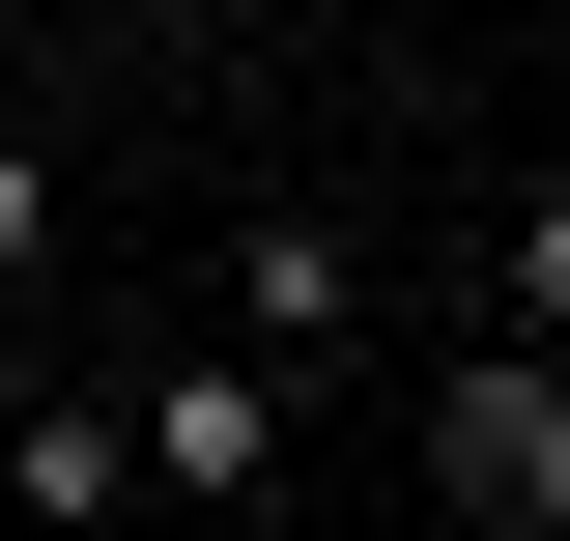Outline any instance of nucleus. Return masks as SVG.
I'll return each instance as SVG.
<instances>
[{
    "label": "nucleus",
    "mask_w": 570,
    "mask_h": 541,
    "mask_svg": "<svg viewBox=\"0 0 570 541\" xmlns=\"http://www.w3.org/2000/svg\"><path fill=\"white\" fill-rule=\"evenodd\" d=\"M0 513H29V541L142 513V427H115V400H0Z\"/></svg>",
    "instance_id": "obj_3"
},
{
    "label": "nucleus",
    "mask_w": 570,
    "mask_h": 541,
    "mask_svg": "<svg viewBox=\"0 0 570 541\" xmlns=\"http://www.w3.org/2000/svg\"><path fill=\"white\" fill-rule=\"evenodd\" d=\"M485 285H513V342H570V200H513V228H485Z\"/></svg>",
    "instance_id": "obj_5"
},
{
    "label": "nucleus",
    "mask_w": 570,
    "mask_h": 541,
    "mask_svg": "<svg viewBox=\"0 0 570 541\" xmlns=\"http://www.w3.org/2000/svg\"><path fill=\"white\" fill-rule=\"evenodd\" d=\"M343 314H371V257H343V228H257V257H228V342H257V371H314Z\"/></svg>",
    "instance_id": "obj_4"
},
{
    "label": "nucleus",
    "mask_w": 570,
    "mask_h": 541,
    "mask_svg": "<svg viewBox=\"0 0 570 541\" xmlns=\"http://www.w3.org/2000/svg\"><path fill=\"white\" fill-rule=\"evenodd\" d=\"M115 427H142V513H257V484H285V371H257V342H171Z\"/></svg>",
    "instance_id": "obj_2"
},
{
    "label": "nucleus",
    "mask_w": 570,
    "mask_h": 541,
    "mask_svg": "<svg viewBox=\"0 0 570 541\" xmlns=\"http://www.w3.org/2000/svg\"><path fill=\"white\" fill-rule=\"evenodd\" d=\"M0 285H58V171H29V142H0Z\"/></svg>",
    "instance_id": "obj_6"
},
{
    "label": "nucleus",
    "mask_w": 570,
    "mask_h": 541,
    "mask_svg": "<svg viewBox=\"0 0 570 541\" xmlns=\"http://www.w3.org/2000/svg\"><path fill=\"white\" fill-rule=\"evenodd\" d=\"M428 513H485V541H570V342H485V371L428 400Z\"/></svg>",
    "instance_id": "obj_1"
}]
</instances>
